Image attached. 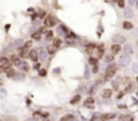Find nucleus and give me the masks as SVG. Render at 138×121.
Instances as JSON below:
<instances>
[{"mask_svg": "<svg viewBox=\"0 0 138 121\" xmlns=\"http://www.w3.org/2000/svg\"><path fill=\"white\" fill-rule=\"evenodd\" d=\"M90 55H91L94 59H99V58L103 57V47H98V46H94V47L90 50Z\"/></svg>", "mask_w": 138, "mask_h": 121, "instance_id": "nucleus-1", "label": "nucleus"}, {"mask_svg": "<svg viewBox=\"0 0 138 121\" xmlns=\"http://www.w3.org/2000/svg\"><path fill=\"white\" fill-rule=\"evenodd\" d=\"M56 26V18L54 15H47L44 18V27H54Z\"/></svg>", "mask_w": 138, "mask_h": 121, "instance_id": "nucleus-2", "label": "nucleus"}, {"mask_svg": "<svg viewBox=\"0 0 138 121\" xmlns=\"http://www.w3.org/2000/svg\"><path fill=\"white\" fill-rule=\"evenodd\" d=\"M115 71H117V66H114V65L109 66L107 70H106V73H105V78H106V79L111 78V77L114 75V74H115Z\"/></svg>", "mask_w": 138, "mask_h": 121, "instance_id": "nucleus-3", "label": "nucleus"}, {"mask_svg": "<svg viewBox=\"0 0 138 121\" xmlns=\"http://www.w3.org/2000/svg\"><path fill=\"white\" fill-rule=\"evenodd\" d=\"M10 62L15 66H20L22 65V58L19 55H15V54H12V55L10 57Z\"/></svg>", "mask_w": 138, "mask_h": 121, "instance_id": "nucleus-4", "label": "nucleus"}, {"mask_svg": "<svg viewBox=\"0 0 138 121\" xmlns=\"http://www.w3.org/2000/svg\"><path fill=\"white\" fill-rule=\"evenodd\" d=\"M115 118V113H103L101 116V120L102 121H111Z\"/></svg>", "mask_w": 138, "mask_h": 121, "instance_id": "nucleus-5", "label": "nucleus"}, {"mask_svg": "<svg viewBox=\"0 0 138 121\" xmlns=\"http://www.w3.org/2000/svg\"><path fill=\"white\" fill-rule=\"evenodd\" d=\"M28 49H27V47H20V49H19L18 50V55L19 57H20V58H24V57H27V55H28Z\"/></svg>", "mask_w": 138, "mask_h": 121, "instance_id": "nucleus-6", "label": "nucleus"}, {"mask_svg": "<svg viewBox=\"0 0 138 121\" xmlns=\"http://www.w3.org/2000/svg\"><path fill=\"white\" fill-rule=\"evenodd\" d=\"M111 94H113L111 89H103V90H102V97H103V98H110Z\"/></svg>", "mask_w": 138, "mask_h": 121, "instance_id": "nucleus-7", "label": "nucleus"}, {"mask_svg": "<svg viewBox=\"0 0 138 121\" xmlns=\"http://www.w3.org/2000/svg\"><path fill=\"white\" fill-rule=\"evenodd\" d=\"M12 63H7V65H0V74L2 73H7L8 70H11Z\"/></svg>", "mask_w": 138, "mask_h": 121, "instance_id": "nucleus-8", "label": "nucleus"}, {"mask_svg": "<svg viewBox=\"0 0 138 121\" xmlns=\"http://www.w3.org/2000/svg\"><path fill=\"white\" fill-rule=\"evenodd\" d=\"M134 117L131 114H121L119 116V121H133Z\"/></svg>", "mask_w": 138, "mask_h": 121, "instance_id": "nucleus-9", "label": "nucleus"}, {"mask_svg": "<svg viewBox=\"0 0 138 121\" xmlns=\"http://www.w3.org/2000/svg\"><path fill=\"white\" fill-rule=\"evenodd\" d=\"M28 57H30L32 61L36 62V61H38V51H36V50H31L30 54H28Z\"/></svg>", "mask_w": 138, "mask_h": 121, "instance_id": "nucleus-10", "label": "nucleus"}, {"mask_svg": "<svg viewBox=\"0 0 138 121\" xmlns=\"http://www.w3.org/2000/svg\"><path fill=\"white\" fill-rule=\"evenodd\" d=\"M121 51V45H113L111 46V54L114 55V54H118Z\"/></svg>", "mask_w": 138, "mask_h": 121, "instance_id": "nucleus-11", "label": "nucleus"}, {"mask_svg": "<svg viewBox=\"0 0 138 121\" xmlns=\"http://www.w3.org/2000/svg\"><path fill=\"white\" fill-rule=\"evenodd\" d=\"M93 104H94V98H93V97H89V98L85 101V106H90V108H93Z\"/></svg>", "mask_w": 138, "mask_h": 121, "instance_id": "nucleus-12", "label": "nucleus"}, {"mask_svg": "<svg viewBox=\"0 0 138 121\" xmlns=\"http://www.w3.org/2000/svg\"><path fill=\"white\" fill-rule=\"evenodd\" d=\"M47 51H48V54H55V51H56V47H55L54 45H51L47 47Z\"/></svg>", "mask_w": 138, "mask_h": 121, "instance_id": "nucleus-13", "label": "nucleus"}, {"mask_svg": "<svg viewBox=\"0 0 138 121\" xmlns=\"http://www.w3.org/2000/svg\"><path fill=\"white\" fill-rule=\"evenodd\" d=\"M54 46H55V47H60V45H62V41H60V39H59V38H55L54 39V43H52Z\"/></svg>", "mask_w": 138, "mask_h": 121, "instance_id": "nucleus-14", "label": "nucleus"}, {"mask_svg": "<svg viewBox=\"0 0 138 121\" xmlns=\"http://www.w3.org/2000/svg\"><path fill=\"white\" fill-rule=\"evenodd\" d=\"M40 38H42V32H40V31H38V32H34V34H32V39H36V41H39Z\"/></svg>", "mask_w": 138, "mask_h": 121, "instance_id": "nucleus-15", "label": "nucleus"}, {"mask_svg": "<svg viewBox=\"0 0 138 121\" xmlns=\"http://www.w3.org/2000/svg\"><path fill=\"white\" fill-rule=\"evenodd\" d=\"M129 81H130V79H129V77H123V78H122V79L119 81V84H121V85H127V84H129Z\"/></svg>", "mask_w": 138, "mask_h": 121, "instance_id": "nucleus-16", "label": "nucleus"}, {"mask_svg": "<svg viewBox=\"0 0 138 121\" xmlns=\"http://www.w3.org/2000/svg\"><path fill=\"white\" fill-rule=\"evenodd\" d=\"M79 100H81V96H75V97H73V100L70 101V102H71L73 105L74 104H77V102H79Z\"/></svg>", "mask_w": 138, "mask_h": 121, "instance_id": "nucleus-17", "label": "nucleus"}, {"mask_svg": "<svg viewBox=\"0 0 138 121\" xmlns=\"http://www.w3.org/2000/svg\"><path fill=\"white\" fill-rule=\"evenodd\" d=\"M131 27H133V24H131L130 22H125V23H123V28H126V30H130Z\"/></svg>", "mask_w": 138, "mask_h": 121, "instance_id": "nucleus-18", "label": "nucleus"}, {"mask_svg": "<svg viewBox=\"0 0 138 121\" xmlns=\"http://www.w3.org/2000/svg\"><path fill=\"white\" fill-rule=\"evenodd\" d=\"M68 120H74V116H71V114H68V116H64L63 118L60 120V121H68Z\"/></svg>", "mask_w": 138, "mask_h": 121, "instance_id": "nucleus-19", "label": "nucleus"}, {"mask_svg": "<svg viewBox=\"0 0 138 121\" xmlns=\"http://www.w3.org/2000/svg\"><path fill=\"white\" fill-rule=\"evenodd\" d=\"M14 75H15V70H12V69H11V70H8V71H7V77H8V78L14 77Z\"/></svg>", "mask_w": 138, "mask_h": 121, "instance_id": "nucleus-20", "label": "nucleus"}, {"mask_svg": "<svg viewBox=\"0 0 138 121\" xmlns=\"http://www.w3.org/2000/svg\"><path fill=\"white\" fill-rule=\"evenodd\" d=\"M115 3L119 7H125V0H115Z\"/></svg>", "mask_w": 138, "mask_h": 121, "instance_id": "nucleus-21", "label": "nucleus"}, {"mask_svg": "<svg viewBox=\"0 0 138 121\" xmlns=\"http://www.w3.org/2000/svg\"><path fill=\"white\" fill-rule=\"evenodd\" d=\"M46 74H47V71H46L44 69H40V70H39V75H40V77H46Z\"/></svg>", "mask_w": 138, "mask_h": 121, "instance_id": "nucleus-22", "label": "nucleus"}, {"mask_svg": "<svg viewBox=\"0 0 138 121\" xmlns=\"http://www.w3.org/2000/svg\"><path fill=\"white\" fill-rule=\"evenodd\" d=\"M22 69L24 70V71H28V70H30V66L27 65V63H23V65H22Z\"/></svg>", "mask_w": 138, "mask_h": 121, "instance_id": "nucleus-23", "label": "nucleus"}, {"mask_svg": "<svg viewBox=\"0 0 138 121\" xmlns=\"http://www.w3.org/2000/svg\"><path fill=\"white\" fill-rule=\"evenodd\" d=\"M31 46H32V42H31V41H28V42H27V43L24 45V47H27V49H30V47H31Z\"/></svg>", "mask_w": 138, "mask_h": 121, "instance_id": "nucleus-24", "label": "nucleus"}, {"mask_svg": "<svg viewBox=\"0 0 138 121\" xmlns=\"http://www.w3.org/2000/svg\"><path fill=\"white\" fill-rule=\"evenodd\" d=\"M54 36V32L52 31H48V32H47V38H52Z\"/></svg>", "mask_w": 138, "mask_h": 121, "instance_id": "nucleus-25", "label": "nucleus"}, {"mask_svg": "<svg viewBox=\"0 0 138 121\" xmlns=\"http://www.w3.org/2000/svg\"><path fill=\"white\" fill-rule=\"evenodd\" d=\"M34 69H36V70H40V65H39V63H35V65H34Z\"/></svg>", "mask_w": 138, "mask_h": 121, "instance_id": "nucleus-26", "label": "nucleus"}, {"mask_svg": "<svg viewBox=\"0 0 138 121\" xmlns=\"http://www.w3.org/2000/svg\"><path fill=\"white\" fill-rule=\"evenodd\" d=\"M113 54H111V55H109V57H106V61H113Z\"/></svg>", "mask_w": 138, "mask_h": 121, "instance_id": "nucleus-27", "label": "nucleus"}, {"mask_svg": "<svg viewBox=\"0 0 138 121\" xmlns=\"http://www.w3.org/2000/svg\"><path fill=\"white\" fill-rule=\"evenodd\" d=\"M137 82H138V78H137Z\"/></svg>", "mask_w": 138, "mask_h": 121, "instance_id": "nucleus-28", "label": "nucleus"}]
</instances>
